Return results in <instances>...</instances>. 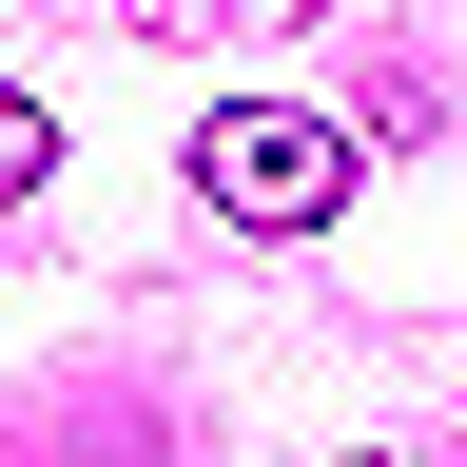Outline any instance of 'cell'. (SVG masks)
I'll return each mask as SVG.
<instances>
[{
  "instance_id": "cell-1",
  "label": "cell",
  "mask_w": 467,
  "mask_h": 467,
  "mask_svg": "<svg viewBox=\"0 0 467 467\" xmlns=\"http://www.w3.org/2000/svg\"><path fill=\"white\" fill-rule=\"evenodd\" d=\"M350 175H370V156H350L312 98H214V117H195V195H214L234 234H331Z\"/></svg>"
},
{
  "instance_id": "cell-2",
  "label": "cell",
  "mask_w": 467,
  "mask_h": 467,
  "mask_svg": "<svg viewBox=\"0 0 467 467\" xmlns=\"http://www.w3.org/2000/svg\"><path fill=\"white\" fill-rule=\"evenodd\" d=\"M39 175H58V117H39L20 78H0V214H20V195H39Z\"/></svg>"
},
{
  "instance_id": "cell-3",
  "label": "cell",
  "mask_w": 467,
  "mask_h": 467,
  "mask_svg": "<svg viewBox=\"0 0 467 467\" xmlns=\"http://www.w3.org/2000/svg\"><path fill=\"white\" fill-rule=\"evenodd\" d=\"M137 20L175 39V20H312V0H137Z\"/></svg>"
},
{
  "instance_id": "cell-4",
  "label": "cell",
  "mask_w": 467,
  "mask_h": 467,
  "mask_svg": "<svg viewBox=\"0 0 467 467\" xmlns=\"http://www.w3.org/2000/svg\"><path fill=\"white\" fill-rule=\"evenodd\" d=\"M350 467H389V448H350Z\"/></svg>"
}]
</instances>
